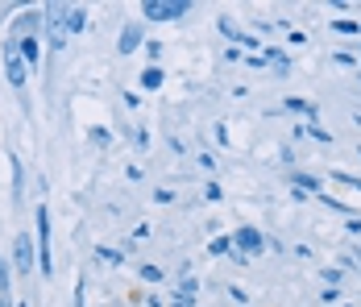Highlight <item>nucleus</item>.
<instances>
[{"label":"nucleus","mask_w":361,"mask_h":307,"mask_svg":"<svg viewBox=\"0 0 361 307\" xmlns=\"http://www.w3.org/2000/svg\"><path fill=\"white\" fill-rule=\"evenodd\" d=\"M37 241H34V249H37V278H50L54 274V249H50V207L46 204H37Z\"/></svg>","instance_id":"1"},{"label":"nucleus","mask_w":361,"mask_h":307,"mask_svg":"<svg viewBox=\"0 0 361 307\" xmlns=\"http://www.w3.org/2000/svg\"><path fill=\"white\" fill-rule=\"evenodd\" d=\"M0 67H4V79H8L13 92H25V83H30V67H25L21 54H17V37H4V46H0Z\"/></svg>","instance_id":"2"},{"label":"nucleus","mask_w":361,"mask_h":307,"mask_svg":"<svg viewBox=\"0 0 361 307\" xmlns=\"http://www.w3.org/2000/svg\"><path fill=\"white\" fill-rule=\"evenodd\" d=\"M191 13H195L191 0H142V21H183Z\"/></svg>","instance_id":"3"},{"label":"nucleus","mask_w":361,"mask_h":307,"mask_svg":"<svg viewBox=\"0 0 361 307\" xmlns=\"http://www.w3.org/2000/svg\"><path fill=\"white\" fill-rule=\"evenodd\" d=\"M42 25H46V4H21V17L13 21L8 37H42Z\"/></svg>","instance_id":"4"},{"label":"nucleus","mask_w":361,"mask_h":307,"mask_svg":"<svg viewBox=\"0 0 361 307\" xmlns=\"http://www.w3.org/2000/svg\"><path fill=\"white\" fill-rule=\"evenodd\" d=\"M233 249L250 262L257 253H266V233H262L257 224H241V229H233Z\"/></svg>","instance_id":"5"},{"label":"nucleus","mask_w":361,"mask_h":307,"mask_svg":"<svg viewBox=\"0 0 361 307\" xmlns=\"http://www.w3.org/2000/svg\"><path fill=\"white\" fill-rule=\"evenodd\" d=\"M13 270L25 274V278L37 270V249H34V237L30 233H17L13 237Z\"/></svg>","instance_id":"6"},{"label":"nucleus","mask_w":361,"mask_h":307,"mask_svg":"<svg viewBox=\"0 0 361 307\" xmlns=\"http://www.w3.org/2000/svg\"><path fill=\"white\" fill-rule=\"evenodd\" d=\"M145 46V21H125L121 37H116V54H133Z\"/></svg>","instance_id":"7"},{"label":"nucleus","mask_w":361,"mask_h":307,"mask_svg":"<svg viewBox=\"0 0 361 307\" xmlns=\"http://www.w3.org/2000/svg\"><path fill=\"white\" fill-rule=\"evenodd\" d=\"M290 191H299V195H307V200H320L324 195V179L312 171H295L290 174Z\"/></svg>","instance_id":"8"},{"label":"nucleus","mask_w":361,"mask_h":307,"mask_svg":"<svg viewBox=\"0 0 361 307\" xmlns=\"http://www.w3.org/2000/svg\"><path fill=\"white\" fill-rule=\"evenodd\" d=\"M17 54H21V63L34 75V71L42 67V37H17Z\"/></svg>","instance_id":"9"},{"label":"nucleus","mask_w":361,"mask_h":307,"mask_svg":"<svg viewBox=\"0 0 361 307\" xmlns=\"http://www.w3.org/2000/svg\"><path fill=\"white\" fill-rule=\"evenodd\" d=\"M283 112H295V116H303V125H316V116H320V104L303 100V96H287V100H283Z\"/></svg>","instance_id":"10"},{"label":"nucleus","mask_w":361,"mask_h":307,"mask_svg":"<svg viewBox=\"0 0 361 307\" xmlns=\"http://www.w3.org/2000/svg\"><path fill=\"white\" fill-rule=\"evenodd\" d=\"M175 299H183L187 307H191L195 299H200V282H195L191 274H183V278H179V287H175Z\"/></svg>","instance_id":"11"},{"label":"nucleus","mask_w":361,"mask_h":307,"mask_svg":"<svg viewBox=\"0 0 361 307\" xmlns=\"http://www.w3.org/2000/svg\"><path fill=\"white\" fill-rule=\"evenodd\" d=\"M8 167H13V200L21 204V195H25V167H21L17 154H8Z\"/></svg>","instance_id":"12"},{"label":"nucleus","mask_w":361,"mask_h":307,"mask_svg":"<svg viewBox=\"0 0 361 307\" xmlns=\"http://www.w3.org/2000/svg\"><path fill=\"white\" fill-rule=\"evenodd\" d=\"M137 83H142V92H158V88L166 83V71L162 67H145L142 75H137Z\"/></svg>","instance_id":"13"},{"label":"nucleus","mask_w":361,"mask_h":307,"mask_svg":"<svg viewBox=\"0 0 361 307\" xmlns=\"http://www.w3.org/2000/svg\"><path fill=\"white\" fill-rule=\"evenodd\" d=\"M8 299H13V266H8V258L0 253V303H8Z\"/></svg>","instance_id":"14"},{"label":"nucleus","mask_w":361,"mask_h":307,"mask_svg":"<svg viewBox=\"0 0 361 307\" xmlns=\"http://www.w3.org/2000/svg\"><path fill=\"white\" fill-rule=\"evenodd\" d=\"M208 253H212V258H228V253H233V237H228V233H216L212 245H208Z\"/></svg>","instance_id":"15"},{"label":"nucleus","mask_w":361,"mask_h":307,"mask_svg":"<svg viewBox=\"0 0 361 307\" xmlns=\"http://www.w3.org/2000/svg\"><path fill=\"white\" fill-rule=\"evenodd\" d=\"M87 141H92V145H100V150H109V145H112V129L92 125V129H87Z\"/></svg>","instance_id":"16"},{"label":"nucleus","mask_w":361,"mask_h":307,"mask_svg":"<svg viewBox=\"0 0 361 307\" xmlns=\"http://www.w3.org/2000/svg\"><path fill=\"white\" fill-rule=\"evenodd\" d=\"M332 30H336V34H361V21H353V17H332Z\"/></svg>","instance_id":"17"},{"label":"nucleus","mask_w":361,"mask_h":307,"mask_svg":"<svg viewBox=\"0 0 361 307\" xmlns=\"http://www.w3.org/2000/svg\"><path fill=\"white\" fill-rule=\"evenodd\" d=\"M96 262H109V266H121V262H125V253H121V249H112V245H100V249H96Z\"/></svg>","instance_id":"18"},{"label":"nucleus","mask_w":361,"mask_h":307,"mask_svg":"<svg viewBox=\"0 0 361 307\" xmlns=\"http://www.w3.org/2000/svg\"><path fill=\"white\" fill-rule=\"evenodd\" d=\"M142 50H145V59H149V67H162V54H166L162 42H145Z\"/></svg>","instance_id":"19"},{"label":"nucleus","mask_w":361,"mask_h":307,"mask_svg":"<svg viewBox=\"0 0 361 307\" xmlns=\"http://www.w3.org/2000/svg\"><path fill=\"white\" fill-rule=\"evenodd\" d=\"M332 183H341V187H349V191H361V179L349 171H332Z\"/></svg>","instance_id":"20"},{"label":"nucleus","mask_w":361,"mask_h":307,"mask_svg":"<svg viewBox=\"0 0 361 307\" xmlns=\"http://www.w3.org/2000/svg\"><path fill=\"white\" fill-rule=\"evenodd\" d=\"M137 278H142V282H166V274L158 270V266H142V270H137Z\"/></svg>","instance_id":"21"},{"label":"nucleus","mask_w":361,"mask_h":307,"mask_svg":"<svg viewBox=\"0 0 361 307\" xmlns=\"http://www.w3.org/2000/svg\"><path fill=\"white\" fill-rule=\"evenodd\" d=\"M320 278H324L328 287H341V278H345V270H341V266H324V270H320Z\"/></svg>","instance_id":"22"},{"label":"nucleus","mask_w":361,"mask_h":307,"mask_svg":"<svg viewBox=\"0 0 361 307\" xmlns=\"http://www.w3.org/2000/svg\"><path fill=\"white\" fill-rule=\"evenodd\" d=\"M121 100H125V108H133V112H137V108H142V92L125 88V92H121Z\"/></svg>","instance_id":"23"},{"label":"nucleus","mask_w":361,"mask_h":307,"mask_svg":"<svg viewBox=\"0 0 361 307\" xmlns=\"http://www.w3.org/2000/svg\"><path fill=\"white\" fill-rule=\"evenodd\" d=\"M320 299H324V307H336V303H341V287H324V291H320Z\"/></svg>","instance_id":"24"},{"label":"nucleus","mask_w":361,"mask_h":307,"mask_svg":"<svg viewBox=\"0 0 361 307\" xmlns=\"http://www.w3.org/2000/svg\"><path fill=\"white\" fill-rule=\"evenodd\" d=\"M332 63H341V67H357V54H349V50H336V54H332Z\"/></svg>","instance_id":"25"},{"label":"nucleus","mask_w":361,"mask_h":307,"mask_svg":"<svg viewBox=\"0 0 361 307\" xmlns=\"http://www.w3.org/2000/svg\"><path fill=\"white\" fill-rule=\"evenodd\" d=\"M154 204H175V191H171V187H158V191H154Z\"/></svg>","instance_id":"26"},{"label":"nucleus","mask_w":361,"mask_h":307,"mask_svg":"<svg viewBox=\"0 0 361 307\" xmlns=\"http://www.w3.org/2000/svg\"><path fill=\"white\" fill-rule=\"evenodd\" d=\"M228 299H233V303H250V295H245L241 287H233V282H228Z\"/></svg>","instance_id":"27"},{"label":"nucleus","mask_w":361,"mask_h":307,"mask_svg":"<svg viewBox=\"0 0 361 307\" xmlns=\"http://www.w3.org/2000/svg\"><path fill=\"white\" fill-rule=\"evenodd\" d=\"M204 195H208V200H224V187H220V183H208Z\"/></svg>","instance_id":"28"},{"label":"nucleus","mask_w":361,"mask_h":307,"mask_svg":"<svg viewBox=\"0 0 361 307\" xmlns=\"http://www.w3.org/2000/svg\"><path fill=\"white\" fill-rule=\"evenodd\" d=\"M253 30H257V34H274V21H266V17H257V21H253Z\"/></svg>","instance_id":"29"},{"label":"nucleus","mask_w":361,"mask_h":307,"mask_svg":"<svg viewBox=\"0 0 361 307\" xmlns=\"http://www.w3.org/2000/svg\"><path fill=\"white\" fill-rule=\"evenodd\" d=\"M290 253H295V258H299V262H312V245H295V249H290Z\"/></svg>","instance_id":"30"},{"label":"nucleus","mask_w":361,"mask_h":307,"mask_svg":"<svg viewBox=\"0 0 361 307\" xmlns=\"http://www.w3.org/2000/svg\"><path fill=\"white\" fill-rule=\"evenodd\" d=\"M341 270H357V262H353V253H341V262H336ZM361 274V270H357Z\"/></svg>","instance_id":"31"},{"label":"nucleus","mask_w":361,"mask_h":307,"mask_svg":"<svg viewBox=\"0 0 361 307\" xmlns=\"http://www.w3.org/2000/svg\"><path fill=\"white\" fill-rule=\"evenodd\" d=\"M83 299H87V287H83V278L75 282V307H83Z\"/></svg>","instance_id":"32"},{"label":"nucleus","mask_w":361,"mask_h":307,"mask_svg":"<svg viewBox=\"0 0 361 307\" xmlns=\"http://www.w3.org/2000/svg\"><path fill=\"white\" fill-rule=\"evenodd\" d=\"M133 141L145 150V145H149V129H142V125H137V129H133Z\"/></svg>","instance_id":"33"},{"label":"nucleus","mask_w":361,"mask_h":307,"mask_svg":"<svg viewBox=\"0 0 361 307\" xmlns=\"http://www.w3.org/2000/svg\"><path fill=\"white\" fill-rule=\"evenodd\" d=\"M290 46H299V50H303V46H307V34H303V30H290Z\"/></svg>","instance_id":"34"},{"label":"nucleus","mask_w":361,"mask_h":307,"mask_svg":"<svg viewBox=\"0 0 361 307\" xmlns=\"http://www.w3.org/2000/svg\"><path fill=\"white\" fill-rule=\"evenodd\" d=\"M345 229H349V233L357 237V233H361V212H357V216H349V220H345Z\"/></svg>","instance_id":"35"},{"label":"nucleus","mask_w":361,"mask_h":307,"mask_svg":"<svg viewBox=\"0 0 361 307\" xmlns=\"http://www.w3.org/2000/svg\"><path fill=\"white\" fill-rule=\"evenodd\" d=\"M224 59H228V63H245V54H241L237 46H228V50H224Z\"/></svg>","instance_id":"36"},{"label":"nucleus","mask_w":361,"mask_h":307,"mask_svg":"<svg viewBox=\"0 0 361 307\" xmlns=\"http://www.w3.org/2000/svg\"><path fill=\"white\" fill-rule=\"evenodd\" d=\"M212 137H216V145H228V129H224V125H216V129H212Z\"/></svg>","instance_id":"37"},{"label":"nucleus","mask_w":361,"mask_h":307,"mask_svg":"<svg viewBox=\"0 0 361 307\" xmlns=\"http://www.w3.org/2000/svg\"><path fill=\"white\" fill-rule=\"evenodd\" d=\"M145 307H162V299L158 295H145Z\"/></svg>","instance_id":"38"},{"label":"nucleus","mask_w":361,"mask_h":307,"mask_svg":"<svg viewBox=\"0 0 361 307\" xmlns=\"http://www.w3.org/2000/svg\"><path fill=\"white\" fill-rule=\"evenodd\" d=\"M353 262H357V270H361V245H357V249H353Z\"/></svg>","instance_id":"39"},{"label":"nucleus","mask_w":361,"mask_h":307,"mask_svg":"<svg viewBox=\"0 0 361 307\" xmlns=\"http://www.w3.org/2000/svg\"><path fill=\"white\" fill-rule=\"evenodd\" d=\"M171 307H187V303H183V299H175V295H171Z\"/></svg>","instance_id":"40"},{"label":"nucleus","mask_w":361,"mask_h":307,"mask_svg":"<svg viewBox=\"0 0 361 307\" xmlns=\"http://www.w3.org/2000/svg\"><path fill=\"white\" fill-rule=\"evenodd\" d=\"M13 307H30V303H13Z\"/></svg>","instance_id":"41"},{"label":"nucleus","mask_w":361,"mask_h":307,"mask_svg":"<svg viewBox=\"0 0 361 307\" xmlns=\"http://www.w3.org/2000/svg\"><path fill=\"white\" fill-rule=\"evenodd\" d=\"M357 158H361V145H357Z\"/></svg>","instance_id":"42"},{"label":"nucleus","mask_w":361,"mask_h":307,"mask_svg":"<svg viewBox=\"0 0 361 307\" xmlns=\"http://www.w3.org/2000/svg\"><path fill=\"white\" fill-rule=\"evenodd\" d=\"M357 83H361V79H357Z\"/></svg>","instance_id":"43"},{"label":"nucleus","mask_w":361,"mask_h":307,"mask_svg":"<svg viewBox=\"0 0 361 307\" xmlns=\"http://www.w3.org/2000/svg\"><path fill=\"white\" fill-rule=\"evenodd\" d=\"M345 307H349V303H345Z\"/></svg>","instance_id":"44"}]
</instances>
